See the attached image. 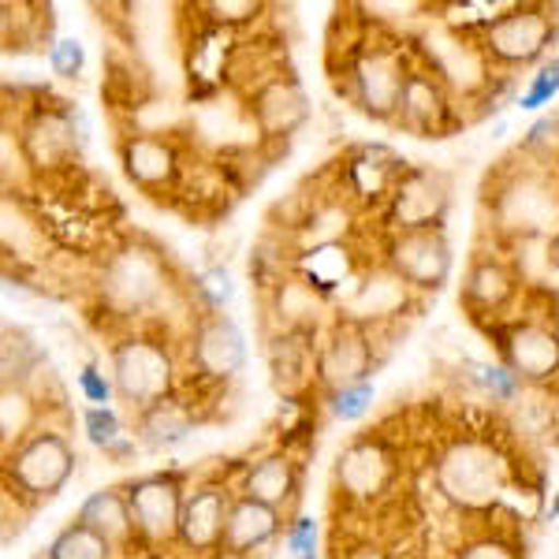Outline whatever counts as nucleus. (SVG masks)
Masks as SVG:
<instances>
[{
  "label": "nucleus",
  "mask_w": 559,
  "mask_h": 559,
  "mask_svg": "<svg viewBox=\"0 0 559 559\" xmlns=\"http://www.w3.org/2000/svg\"><path fill=\"white\" fill-rule=\"evenodd\" d=\"M384 265L414 292H440L452 276V242L444 228L400 231L388 239Z\"/></svg>",
  "instance_id": "8"
},
{
  "label": "nucleus",
  "mask_w": 559,
  "mask_h": 559,
  "mask_svg": "<svg viewBox=\"0 0 559 559\" xmlns=\"http://www.w3.org/2000/svg\"><path fill=\"white\" fill-rule=\"evenodd\" d=\"M131 519L134 530L153 545H165V540L179 537V519H183V485L176 474H146L139 481H131L128 489Z\"/></svg>",
  "instance_id": "10"
},
{
  "label": "nucleus",
  "mask_w": 559,
  "mask_h": 559,
  "mask_svg": "<svg viewBox=\"0 0 559 559\" xmlns=\"http://www.w3.org/2000/svg\"><path fill=\"white\" fill-rule=\"evenodd\" d=\"M123 173L131 176V183H139L142 191H160L173 187L179 176V153L168 139L157 134H128L120 146Z\"/></svg>",
  "instance_id": "16"
},
{
  "label": "nucleus",
  "mask_w": 559,
  "mask_h": 559,
  "mask_svg": "<svg viewBox=\"0 0 559 559\" xmlns=\"http://www.w3.org/2000/svg\"><path fill=\"white\" fill-rule=\"evenodd\" d=\"M38 432V403L23 384H4L0 395V440H4V455L23 448L26 440Z\"/></svg>",
  "instance_id": "25"
},
{
  "label": "nucleus",
  "mask_w": 559,
  "mask_h": 559,
  "mask_svg": "<svg viewBox=\"0 0 559 559\" xmlns=\"http://www.w3.org/2000/svg\"><path fill=\"white\" fill-rule=\"evenodd\" d=\"M231 496L224 485H198L194 492H187L183 500V519H179V540H183L191 552L210 556L221 552L224 526H228V511H231Z\"/></svg>",
  "instance_id": "13"
},
{
  "label": "nucleus",
  "mask_w": 559,
  "mask_h": 559,
  "mask_svg": "<svg viewBox=\"0 0 559 559\" xmlns=\"http://www.w3.org/2000/svg\"><path fill=\"white\" fill-rule=\"evenodd\" d=\"M23 150L34 168L64 165V160H71V153L79 150L75 116L71 112H38L23 134Z\"/></svg>",
  "instance_id": "19"
},
{
  "label": "nucleus",
  "mask_w": 559,
  "mask_h": 559,
  "mask_svg": "<svg viewBox=\"0 0 559 559\" xmlns=\"http://www.w3.org/2000/svg\"><path fill=\"white\" fill-rule=\"evenodd\" d=\"M448 116H452V105H448L444 83L437 75H429V71H411L395 120L407 131L421 134V139H437L448 128Z\"/></svg>",
  "instance_id": "15"
},
{
  "label": "nucleus",
  "mask_w": 559,
  "mask_h": 559,
  "mask_svg": "<svg viewBox=\"0 0 559 559\" xmlns=\"http://www.w3.org/2000/svg\"><path fill=\"white\" fill-rule=\"evenodd\" d=\"M280 511L265 508V503L250 500V496H239L228 511V526H224V540L221 552L224 556H250L254 548H265L269 540L280 534Z\"/></svg>",
  "instance_id": "17"
},
{
  "label": "nucleus",
  "mask_w": 559,
  "mask_h": 559,
  "mask_svg": "<svg viewBox=\"0 0 559 559\" xmlns=\"http://www.w3.org/2000/svg\"><path fill=\"white\" fill-rule=\"evenodd\" d=\"M191 362L205 381H231L247 366V336L228 313H205L191 336Z\"/></svg>",
  "instance_id": "11"
},
{
  "label": "nucleus",
  "mask_w": 559,
  "mask_h": 559,
  "mask_svg": "<svg viewBox=\"0 0 559 559\" xmlns=\"http://www.w3.org/2000/svg\"><path fill=\"white\" fill-rule=\"evenodd\" d=\"M500 358L519 381H548L559 373V332L545 321H515L500 336Z\"/></svg>",
  "instance_id": "12"
},
{
  "label": "nucleus",
  "mask_w": 559,
  "mask_h": 559,
  "mask_svg": "<svg viewBox=\"0 0 559 559\" xmlns=\"http://www.w3.org/2000/svg\"><path fill=\"white\" fill-rule=\"evenodd\" d=\"M83 526H90L94 534H102L108 545H128V540L139 534L131 519V503L123 489H102L94 496H86L83 508H79V519Z\"/></svg>",
  "instance_id": "23"
},
{
  "label": "nucleus",
  "mask_w": 559,
  "mask_h": 559,
  "mask_svg": "<svg viewBox=\"0 0 559 559\" xmlns=\"http://www.w3.org/2000/svg\"><path fill=\"white\" fill-rule=\"evenodd\" d=\"M83 429H86L90 444H97L108 455H131L134 452V444L123 437L120 414H116L112 407H86L83 411Z\"/></svg>",
  "instance_id": "27"
},
{
  "label": "nucleus",
  "mask_w": 559,
  "mask_h": 559,
  "mask_svg": "<svg viewBox=\"0 0 559 559\" xmlns=\"http://www.w3.org/2000/svg\"><path fill=\"white\" fill-rule=\"evenodd\" d=\"M202 12L213 26H242L258 20L261 4L254 0H210V4H202Z\"/></svg>",
  "instance_id": "32"
},
{
  "label": "nucleus",
  "mask_w": 559,
  "mask_h": 559,
  "mask_svg": "<svg viewBox=\"0 0 559 559\" xmlns=\"http://www.w3.org/2000/svg\"><path fill=\"white\" fill-rule=\"evenodd\" d=\"M329 403H332V414H336L340 421H358L369 411V403H373V381L340 388V392L329 395Z\"/></svg>",
  "instance_id": "30"
},
{
  "label": "nucleus",
  "mask_w": 559,
  "mask_h": 559,
  "mask_svg": "<svg viewBox=\"0 0 559 559\" xmlns=\"http://www.w3.org/2000/svg\"><path fill=\"white\" fill-rule=\"evenodd\" d=\"M559 94V57L537 68V75H530V86L522 90L519 108H540Z\"/></svg>",
  "instance_id": "29"
},
{
  "label": "nucleus",
  "mask_w": 559,
  "mask_h": 559,
  "mask_svg": "<svg viewBox=\"0 0 559 559\" xmlns=\"http://www.w3.org/2000/svg\"><path fill=\"white\" fill-rule=\"evenodd\" d=\"M49 559H112V545L83 522H71L52 537Z\"/></svg>",
  "instance_id": "26"
},
{
  "label": "nucleus",
  "mask_w": 559,
  "mask_h": 559,
  "mask_svg": "<svg viewBox=\"0 0 559 559\" xmlns=\"http://www.w3.org/2000/svg\"><path fill=\"white\" fill-rule=\"evenodd\" d=\"M552 519H559V496H556V503H552Z\"/></svg>",
  "instance_id": "39"
},
{
  "label": "nucleus",
  "mask_w": 559,
  "mask_h": 559,
  "mask_svg": "<svg viewBox=\"0 0 559 559\" xmlns=\"http://www.w3.org/2000/svg\"><path fill=\"white\" fill-rule=\"evenodd\" d=\"M392 455L381 440L373 437H362L355 444H347L340 452V463H336V481L350 500H373L381 496L388 485H392Z\"/></svg>",
  "instance_id": "14"
},
{
  "label": "nucleus",
  "mask_w": 559,
  "mask_h": 559,
  "mask_svg": "<svg viewBox=\"0 0 559 559\" xmlns=\"http://www.w3.org/2000/svg\"><path fill=\"white\" fill-rule=\"evenodd\" d=\"M97 292H102L105 310H112L116 318L146 313L150 306H157L168 292V261L160 250L131 242V247L116 250V254L105 261Z\"/></svg>",
  "instance_id": "2"
},
{
  "label": "nucleus",
  "mask_w": 559,
  "mask_h": 559,
  "mask_svg": "<svg viewBox=\"0 0 559 559\" xmlns=\"http://www.w3.org/2000/svg\"><path fill=\"white\" fill-rule=\"evenodd\" d=\"M411 71L414 68H407L400 49H392V45H369L366 52H358L355 64H350V94H355V102L366 116H373V120H395Z\"/></svg>",
  "instance_id": "6"
},
{
  "label": "nucleus",
  "mask_w": 559,
  "mask_h": 559,
  "mask_svg": "<svg viewBox=\"0 0 559 559\" xmlns=\"http://www.w3.org/2000/svg\"><path fill=\"white\" fill-rule=\"evenodd\" d=\"M448 202H452V187H448L444 173H437V168H407L400 176V183L392 187V194H388V228H392V236L440 228Z\"/></svg>",
  "instance_id": "7"
},
{
  "label": "nucleus",
  "mask_w": 559,
  "mask_h": 559,
  "mask_svg": "<svg viewBox=\"0 0 559 559\" xmlns=\"http://www.w3.org/2000/svg\"><path fill=\"white\" fill-rule=\"evenodd\" d=\"M176 384V362L173 350L160 340L150 336H128L112 347V388L116 400L128 403L134 414L157 407L160 400L173 395Z\"/></svg>",
  "instance_id": "3"
},
{
  "label": "nucleus",
  "mask_w": 559,
  "mask_h": 559,
  "mask_svg": "<svg viewBox=\"0 0 559 559\" xmlns=\"http://www.w3.org/2000/svg\"><path fill=\"white\" fill-rule=\"evenodd\" d=\"M75 474V448L68 444L64 432L38 429L23 448L4 455V481L12 496L26 503L52 500Z\"/></svg>",
  "instance_id": "4"
},
{
  "label": "nucleus",
  "mask_w": 559,
  "mask_h": 559,
  "mask_svg": "<svg viewBox=\"0 0 559 559\" xmlns=\"http://www.w3.org/2000/svg\"><path fill=\"white\" fill-rule=\"evenodd\" d=\"M350 559H388V556L377 552V548H358V552H350Z\"/></svg>",
  "instance_id": "37"
},
{
  "label": "nucleus",
  "mask_w": 559,
  "mask_h": 559,
  "mask_svg": "<svg viewBox=\"0 0 559 559\" xmlns=\"http://www.w3.org/2000/svg\"><path fill=\"white\" fill-rule=\"evenodd\" d=\"M79 388H83V395L94 403V407H108V400L116 395L112 377H105L97 366H86L83 373H79Z\"/></svg>",
  "instance_id": "36"
},
{
  "label": "nucleus",
  "mask_w": 559,
  "mask_h": 559,
  "mask_svg": "<svg viewBox=\"0 0 559 559\" xmlns=\"http://www.w3.org/2000/svg\"><path fill=\"white\" fill-rule=\"evenodd\" d=\"M437 489L463 511H489L508 489V463L489 440L463 437L437 459Z\"/></svg>",
  "instance_id": "1"
},
{
  "label": "nucleus",
  "mask_w": 559,
  "mask_h": 559,
  "mask_svg": "<svg viewBox=\"0 0 559 559\" xmlns=\"http://www.w3.org/2000/svg\"><path fill=\"white\" fill-rule=\"evenodd\" d=\"M313 358H318V381L329 388V395L340 392V388L369 381V369H373L369 329L355 318H340Z\"/></svg>",
  "instance_id": "9"
},
{
  "label": "nucleus",
  "mask_w": 559,
  "mask_h": 559,
  "mask_svg": "<svg viewBox=\"0 0 559 559\" xmlns=\"http://www.w3.org/2000/svg\"><path fill=\"white\" fill-rule=\"evenodd\" d=\"M511 295H515V273H511L500 258L481 254L471 261V273H466V284H463V299L471 310L496 313L511 302Z\"/></svg>",
  "instance_id": "21"
},
{
  "label": "nucleus",
  "mask_w": 559,
  "mask_h": 559,
  "mask_svg": "<svg viewBox=\"0 0 559 559\" xmlns=\"http://www.w3.org/2000/svg\"><path fill=\"white\" fill-rule=\"evenodd\" d=\"M455 559H522V556H519V548L503 537H477L471 545L459 548Z\"/></svg>",
  "instance_id": "35"
},
{
  "label": "nucleus",
  "mask_w": 559,
  "mask_h": 559,
  "mask_svg": "<svg viewBox=\"0 0 559 559\" xmlns=\"http://www.w3.org/2000/svg\"><path fill=\"white\" fill-rule=\"evenodd\" d=\"M49 64L60 79H79V71H83V64H86L83 45H79L75 38H60L49 49Z\"/></svg>",
  "instance_id": "33"
},
{
  "label": "nucleus",
  "mask_w": 559,
  "mask_h": 559,
  "mask_svg": "<svg viewBox=\"0 0 559 559\" xmlns=\"http://www.w3.org/2000/svg\"><path fill=\"white\" fill-rule=\"evenodd\" d=\"M295 489H299V474H295V463L287 455H265L258 459L254 466L242 477V496L265 503V508L284 511L287 503L295 500Z\"/></svg>",
  "instance_id": "22"
},
{
  "label": "nucleus",
  "mask_w": 559,
  "mask_h": 559,
  "mask_svg": "<svg viewBox=\"0 0 559 559\" xmlns=\"http://www.w3.org/2000/svg\"><path fill=\"white\" fill-rule=\"evenodd\" d=\"M466 369H471V377L477 384L485 388V392L492 395V400H515L519 395V388H522V381L515 373H511L508 366H485V362H466Z\"/></svg>",
  "instance_id": "28"
},
{
  "label": "nucleus",
  "mask_w": 559,
  "mask_h": 559,
  "mask_svg": "<svg viewBox=\"0 0 559 559\" xmlns=\"http://www.w3.org/2000/svg\"><path fill=\"white\" fill-rule=\"evenodd\" d=\"M556 8L545 4H511L508 12L492 15L481 31V45L492 60L508 68H526L537 64L548 52V45L556 41Z\"/></svg>",
  "instance_id": "5"
},
{
  "label": "nucleus",
  "mask_w": 559,
  "mask_h": 559,
  "mask_svg": "<svg viewBox=\"0 0 559 559\" xmlns=\"http://www.w3.org/2000/svg\"><path fill=\"white\" fill-rule=\"evenodd\" d=\"M287 552L295 559H318V526L310 519H295L287 526Z\"/></svg>",
  "instance_id": "34"
},
{
  "label": "nucleus",
  "mask_w": 559,
  "mask_h": 559,
  "mask_svg": "<svg viewBox=\"0 0 559 559\" xmlns=\"http://www.w3.org/2000/svg\"><path fill=\"white\" fill-rule=\"evenodd\" d=\"M194 292H198V299H202L205 306H210V313H221L224 306L231 302V276H228V269H205L202 276L194 280Z\"/></svg>",
  "instance_id": "31"
},
{
  "label": "nucleus",
  "mask_w": 559,
  "mask_h": 559,
  "mask_svg": "<svg viewBox=\"0 0 559 559\" xmlns=\"http://www.w3.org/2000/svg\"><path fill=\"white\" fill-rule=\"evenodd\" d=\"M548 250H552V261H556V265H559V231H556V236H552V242H548Z\"/></svg>",
  "instance_id": "38"
},
{
  "label": "nucleus",
  "mask_w": 559,
  "mask_h": 559,
  "mask_svg": "<svg viewBox=\"0 0 559 559\" xmlns=\"http://www.w3.org/2000/svg\"><path fill=\"white\" fill-rule=\"evenodd\" d=\"M191 432H194V411L187 407L183 400H176V395H168V400H160L157 407L139 414V440L150 448L183 444Z\"/></svg>",
  "instance_id": "24"
},
{
  "label": "nucleus",
  "mask_w": 559,
  "mask_h": 559,
  "mask_svg": "<svg viewBox=\"0 0 559 559\" xmlns=\"http://www.w3.org/2000/svg\"><path fill=\"white\" fill-rule=\"evenodd\" d=\"M250 108H254V120H258L261 134L276 139V134H292L306 120V94L295 79L276 75L258 86L254 105Z\"/></svg>",
  "instance_id": "18"
},
{
  "label": "nucleus",
  "mask_w": 559,
  "mask_h": 559,
  "mask_svg": "<svg viewBox=\"0 0 559 559\" xmlns=\"http://www.w3.org/2000/svg\"><path fill=\"white\" fill-rule=\"evenodd\" d=\"M295 273H299V284L310 295H332L347 280H355V258H350V250L340 239H329L299 254Z\"/></svg>",
  "instance_id": "20"
}]
</instances>
